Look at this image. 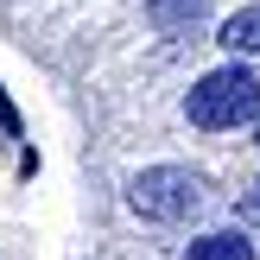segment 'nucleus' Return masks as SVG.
Returning <instances> with one entry per match:
<instances>
[{"label": "nucleus", "mask_w": 260, "mask_h": 260, "mask_svg": "<svg viewBox=\"0 0 260 260\" xmlns=\"http://www.w3.org/2000/svg\"><path fill=\"white\" fill-rule=\"evenodd\" d=\"M260 114V76L248 63H222V70H210L197 89L184 95V121L203 127V134H222V127H241Z\"/></svg>", "instance_id": "1"}, {"label": "nucleus", "mask_w": 260, "mask_h": 260, "mask_svg": "<svg viewBox=\"0 0 260 260\" xmlns=\"http://www.w3.org/2000/svg\"><path fill=\"white\" fill-rule=\"evenodd\" d=\"M127 203H134L146 222H184V216L203 203V178L184 172V165H152V172L134 178Z\"/></svg>", "instance_id": "2"}, {"label": "nucleus", "mask_w": 260, "mask_h": 260, "mask_svg": "<svg viewBox=\"0 0 260 260\" xmlns=\"http://www.w3.org/2000/svg\"><path fill=\"white\" fill-rule=\"evenodd\" d=\"M222 45L235 51V57L260 63V7H241V13H229V19H222Z\"/></svg>", "instance_id": "3"}, {"label": "nucleus", "mask_w": 260, "mask_h": 260, "mask_svg": "<svg viewBox=\"0 0 260 260\" xmlns=\"http://www.w3.org/2000/svg\"><path fill=\"white\" fill-rule=\"evenodd\" d=\"M184 260H254V241H248V235H229V229H216V235H197V241H190Z\"/></svg>", "instance_id": "4"}]
</instances>
